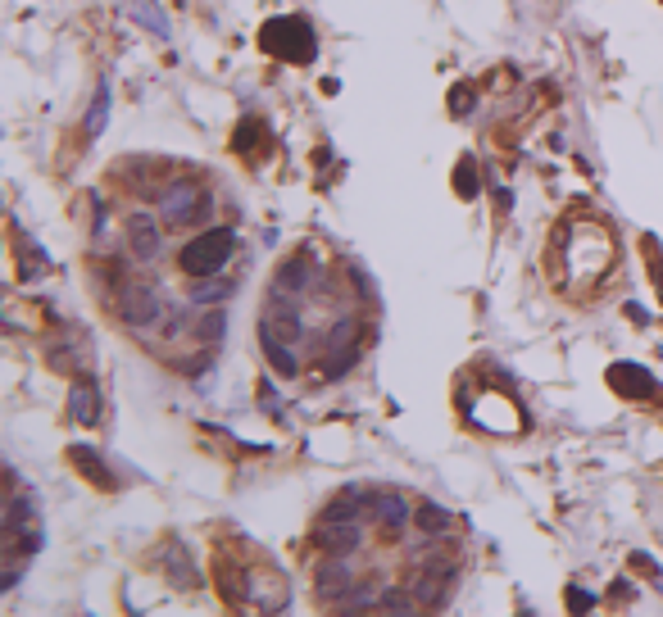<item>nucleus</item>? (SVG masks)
I'll return each mask as SVG.
<instances>
[{"label":"nucleus","mask_w":663,"mask_h":617,"mask_svg":"<svg viewBox=\"0 0 663 617\" xmlns=\"http://www.w3.org/2000/svg\"><path fill=\"white\" fill-rule=\"evenodd\" d=\"M545 268H550L554 291L577 300V304L604 295L609 282L618 277V237H614V228L600 223V218H586V214L563 218L554 228V237H550Z\"/></svg>","instance_id":"obj_1"},{"label":"nucleus","mask_w":663,"mask_h":617,"mask_svg":"<svg viewBox=\"0 0 663 617\" xmlns=\"http://www.w3.org/2000/svg\"><path fill=\"white\" fill-rule=\"evenodd\" d=\"M232 254H237V232L232 228H209V232L191 237L187 246L177 250V268L200 282V277H219Z\"/></svg>","instance_id":"obj_2"},{"label":"nucleus","mask_w":663,"mask_h":617,"mask_svg":"<svg viewBox=\"0 0 663 617\" xmlns=\"http://www.w3.org/2000/svg\"><path fill=\"white\" fill-rule=\"evenodd\" d=\"M260 46H264L273 59H286V64H309L318 55V41H314V27L300 18V14H286V18H268L264 32H260Z\"/></svg>","instance_id":"obj_3"},{"label":"nucleus","mask_w":663,"mask_h":617,"mask_svg":"<svg viewBox=\"0 0 663 617\" xmlns=\"http://www.w3.org/2000/svg\"><path fill=\"white\" fill-rule=\"evenodd\" d=\"M209 205H214V196H209L205 186H196V182H173V186L159 196V214H164L168 228H191V223H200V218L209 214Z\"/></svg>","instance_id":"obj_4"},{"label":"nucleus","mask_w":663,"mask_h":617,"mask_svg":"<svg viewBox=\"0 0 663 617\" xmlns=\"http://www.w3.org/2000/svg\"><path fill=\"white\" fill-rule=\"evenodd\" d=\"M468 418H473L477 427L496 431V436H509V431H523V427H528L523 409H519V404H514V399H509L505 390H482V395L473 399Z\"/></svg>","instance_id":"obj_5"},{"label":"nucleus","mask_w":663,"mask_h":617,"mask_svg":"<svg viewBox=\"0 0 663 617\" xmlns=\"http://www.w3.org/2000/svg\"><path fill=\"white\" fill-rule=\"evenodd\" d=\"M119 318H123L133 332H150V327H159V323H164V300H159V291L145 286V282L123 286V291H119Z\"/></svg>","instance_id":"obj_6"},{"label":"nucleus","mask_w":663,"mask_h":617,"mask_svg":"<svg viewBox=\"0 0 663 617\" xmlns=\"http://www.w3.org/2000/svg\"><path fill=\"white\" fill-rule=\"evenodd\" d=\"M373 522L382 527V536L387 540H396V536H404V527L413 522V508H409V499L396 491H378L373 495Z\"/></svg>","instance_id":"obj_7"},{"label":"nucleus","mask_w":663,"mask_h":617,"mask_svg":"<svg viewBox=\"0 0 663 617\" xmlns=\"http://www.w3.org/2000/svg\"><path fill=\"white\" fill-rule=\"evenodd\" d=\"M314 581H318V595H323L327 604H337L341 595H350V586H355V568H350L346 554H332V558L318 563Z\"/></svg>","instance_id":"obj_8"},{"label":"nucleus","mask_w":663,"mask_h":617,"mask_svg":"<svg viewBox=\"0 0 663 617\" xmlns=\"http://www.w3.org/2000/svg\"><path fill=\"white\" fill-rule=\"evenodd\" d=\"M128 250H133L136 263L159 259V250H164V232H159V223H155L150 214H133V218H128Z\"/></svg>","instance_id":"obj_9"},{"label":"nucleus","mask_w":663,"mask_h":617,"mask_svg":"<svg viewBox=\"0 0 663 617\" xmlns=\"http://www.w3.org/2000/svg\"><path fill=\"white\" fill-rule=\"evenodd\" d=\"M609 386H614L623 399H655V395H659L655 377L641 368V364H614V368H609Z\"/></svg>","instance_id":"obj_10"},{"label":"nucleus","mask_w":663,"mask_h":617,"mask_svg":"<svg viewBox=\"0 0 663 617\" xmlns=\"http://www.w3.org/2000/svg\"><path fill=\"white\" fill-rule=\"evenodd\" d=\"M364 513H373V495L364 486H346L323 508V522H364Z\"/></svg>","instance_id":"obj_11"},{"label":"nucleus","mask_w":663,"mask_h":617,"mask_svg":"<svg viewBox=\"0 0 663 617\" xmlns=\"http://www.w3.org/2000/svg\"><path fill=\"white\" fill-rule=\"evenodd\" d=\"M318 545L327 554H355L364 545V522H318Z\"/></svg>","instance_id":"obj_12"},{"label":"nucleus","mask_w":663,"mask_h":617,"mask_svg":"<svg viewBox=\"0 0 663 617\" xmlns=\"http://www.w3.org/2000/svg\"><path fill=\"white\" fill-rule=\"evenodd\" d=\"M69 413H73L82 427H96V422H101V386H96L91 377H82V381L69 386Z\"/></svg>","instance_id":"obj_13"},{"label":"nucleus","mask_w":663,"mask_h":617,"mask_svg":"<svg viewBox=\"0 0 663 617\" xmlns=\"http://www.w3.org/2000/svg\"><path fill=\"white\" fill-rule=\"evenodd\" d=\"M445 586H450V577L427 572V568H413V577H409V595L418 600V609H441L445 604Z\"/></svg>","instance_id":"obj_14"},{"label":"nucleus","mask_w":663,"mask_h":617,"mask_svg":"<svg viewBox=\"0 0 663 617\" xmlns=\"http://www.w3.org/2000/svg\"><path fill=\"white\" fill-rule=\"evenodd\" d=\"M69 463H73L96 491H114V473L101 463V454H96L91 445H73V450H69Z\"/></svg>","instance_id":"obj_15"},{"label":"nucleus","mask_w":663,"mask_h":617,"mask_svg":"<svg viewBox=\"0 0 663 617\" xmlns=\"http://www.w3.org/2000/svg\"><path fill=\"white\" fill-rule=\"evenodd\" d=\"M251 600L260 604V609H282L286 604V581L277 577V572H251Z\"/></svg>","instance_id":"obj_16"},{"label":"nucleus","mask_w":663,"mask_h":617,"mask_svg":"<svg viewBox=\"0 0 663 617\" xmlns=\"http://www.w3.org/2000/svg\"><path fill=\"white\" fill-rule=\"evenodd\" d=\"M309 286H314V268H309L305 259H286V263L277 268V277H273V291H277V295H286V291L300 295V291H309Z\"/></svg>","instance_id":"obj_17"},{"label":"nucleus","mask_w":663,"mask_h":617,"mask_svg":"<svg viewBox=\"0 0 663 617\" xmlns=\"http://www.w3.org/2000/svg\"><path fill=\"white\" fill-rule=\"evenodd\" d=\"M413 527H418L422 536H445V531L454 527V517H450V508H441V504L422 499V504L413 508Z\"/></svg>","instance_id":"obj_18"},{"label":"nucleus","mask_w":663,"mask_h":617,"mask_svg":"<svg viewBox=\"0 0 663 617\" xmlns=\"http://www.w3.org/2000/svg\"><path fill=\"white\" fill-rule=\"evenodd\" d=\"M264 359L277 377H295V372H300L295 346H286V341H277V336H264Z\"/></svg>","instance_id":"obj_19"},{"label":"nucleus","mask_w":663,"mask_h":617,"mask_svg":"<svg viewBox=\"0 0 663 617\" xmlns=\"http://www.w3.org/2000/svg\"><path fill=\"white\" fill-rule=\"evenodd\" d=\"M264 145H268V127L260 119H246V123L237 127V136H232V150H241V154L264 150Z\"/></svg>","instance_id":"obj_20"},{"label":"nucleus","mask_w":663,"mask_h":617,"mask_svg":"<svg viewBox=\"0 0 663 617\" xmlns=\"http://www.w3.org/2000/svg\"><path fill=\"white\" fill-rule=\"evenodd\" d=\"M378 604H382V600H378V590L355 581V586H350V600H337L332 609H341V613H369V609H378Z\"/></svg>","instance_id":"obj_21"},{"label":"nucleus","mask_w":663,"mask_h":617,"mask_svg":"<svg viewBox=\"0 0 663 617\" xmlns=\"http://www.w3.org/2000/svg\"><path fill=\"white\" fill-rule=\"evenodd\" d=\"M105 114H110V87H101V91H96V101H91V114H87V136H101V132H105Z\"/></svg>","instance_id":"obj_22"},{"label":"nucleus","mask_w":663,"mask_h":617,"mask_svg":"<svg viewBox=\"0 0 663 617\" xmlns=\"http://www.w3.org/2000/svg\"><path fill=\"white\" fill-rule=\"evenodd\" d=\"M477 168H473V159H459V168H454V191L464 196V200H473L477 196Z\"/></svg>","instance_id":"obj_23"},{"label":"nucleus","mask_w":663,"mask_h":617,"mask_svg":"<svg viewBox=\"0 0 663 617\" xmlns=\"http://www.w3.org/2000/svg\"><path fill=\"white\" fill-rule=\"evenodd\" d=\"M232 295V282H205L200 277V286L191 291V304H214V300H228Z\"/></svg>","instance_id":"obj_24"},{"label":"nucleus","mask_w":663,"mask_h":617,"mask_svg":"<svg viewBox=\"0 0 663 617\" xmlns=\"http://www.w3.org/2000/svg\"><path fill=\"white\" fill-rule=\"evenodd\" d=\"M168 577H173L177 586H187V590H196V586H200V572L191 568L187 549H182V554H173V568H168Z\"/></svg>","instance_id":"obj_25"},{"label":"nucleus","mask_w":663,"mask_h":617,"mask_svg":"<svg viewBox=\"0 0 663 617\" xmlns=\"http://www.w3.org/2000/svg\"><path fill=\"white\" fill-rule=\"evenodd\" d=\"M404 595H409V586H404V590H400V586L382 590V604H378V609H382V613H413L418 600H404Z\"/></svg>","instance_id":"obj_26"},{"label":"nucleus","mask_w":663,"mask_h":617,"mask_svg":"<svg viewBox=\"0 0 663 617\" xmlns=\"http://www.w3.org/2000/svg\"><path fill=\"white\" fill-rule=\"evenodd\" d=\"M223 323H228V318H223V309H209V314L200 318V332H196V336H200L205 346H214V341L223 336Z\"/></svg>","instance_id":"obj_27"},{"label":"nucleus","mask_w":663,"mask_h":617,"mask_svg":"<svg viewBox=\"0 0 663 617\" xmlns=\"http://www.w3.org/2000/svg\"><path fill=\"white\" fill-rule=\"evenodd\" d=\"M473 101H477V96H473V87H468V82H459V87L450 91V114H468V110H473Z\"/></svg>","instance_id":"obj_28"},{"label":"nucleus","mask_w":663,"mask_h":617,"mask_svg":"<svg viewBox=\"0 0 663 617\" xmlns=\"http://www.w3.org/2000/svg\"><path fill=\"white\" fill-rule=\"evenodd\" d=\"M646 250H650V277L659 282V300H663V254H659L655 241H646Z\"/></svg>","instance_id":"obj_29"},{"label":"nucleus","mask_w":663,"mask_h":617,"mask_svg":"<svg viewBox=\"0 0 663 617\" xmlns=\"http://www.w3.org/2000/svg\"><path fill=\"white\" fill-rule=\"evenodd\" d=\"M568 609H582V613H586V609H595V600H591L586 590H572V600H568Z\"/></svg>","instance_id":"obj_30"},{"label":"nucleus","mask_w":663,"mask_h":617,"mask_svg":"<svg viewBox=\"0 0 663 617\" xmlns=\"http://www.w3.org/2000/svg\"><path fill=\"white\" fill-rule=\"evenodd\" d=\"M609 595L627 604V600H632V581H614V586H609Z\"/></svg>","instance_id":"obj_31"}]
</instances>
